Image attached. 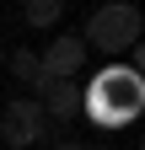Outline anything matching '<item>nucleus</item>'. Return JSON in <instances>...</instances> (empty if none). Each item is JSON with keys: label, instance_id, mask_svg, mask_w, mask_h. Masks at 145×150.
<instances>
[{"label": "nucleus", "instance_id": "nucleus-1", "mask_svg": "<svg viewBox=\"0 0 145 150\" xmlns=\"http://www.w3.org/2000/svg\"><path fill=\"white\" fill-rule=\"evenodd\" d=\"M145 112V81L129 64H107L97 70V81L81 91V118H92L97 129H124Z\"/></svg>", "mask_w": 145, "mask_h": 150}, {"label": "nucleus", "instance_id": "nucleus-2", "mask_svg": "<svg viewBox=\"0 0 145 150\" xmlns=\"http://www.w3.org/2000/svg\"><path fill=\"white\" fill-rule=\"evenodd\" d=\"M86 48H102V54H129L140 48V6L129 0H107L86 16V32H81Z\"/></svg>", "mask_w": 145, "mask_h": 150}, {"label": "nucleus", "instance_id": "nucleus-3", "mask_svg": "<svg viewBox=\"0 0 145 150\" xmlns=\"http://www.w3.org/2000/svg\"><path fill=\"white\" fill-rule=\"evenodd\" d=\"M0 139L11 150H27V145L48 139V118H43L38 97H11L6 102V112H0Z\"/></svg>", "mask_w": 145, "mask_h": 150}, {"label": "nucleus", "instance_id": "nucleus-4", "mask_svg": "<svg viewBox=\"0 0 145 150\" xmlns=\"http://www.w3.org/2000/svg\"><path fill=\"white\" fill-rule=\"evenodd\" d=\"M86 54H92V48L81 43V32H59V38H54V43L38 54V64H43L48 81H75L81 64H86Z\"/></svg>", "mask_w": 145, "mask_h": 150}, {"label": "nucleus", "instance_id": "nucleus-5", "mask_svg": "<svg viewBox=\"0 0 145 150\" xmlns=\"http://www.w3.org/2000/svg\"><path fill=\"white\" fill-rule=\"evenodd\" d=\"M38 107H43V118H48V134L81 123V86H75V81H48V86L38 91Z\"/></svg>", "mask_w": 145, "mask_h": 150}, {"label": "nucleus", "instance_id": "nucleus-6", "mask_svg": "<svg viewBox=\"0 0 145 150\" xmlns=\"http://www.w3.org/2000/svg\"><path fill=\"white\" fill-rule=\"evenodd\" d=\"M11 75L32 86V97L48 86V75H43V64H38V54H27V48H16V54H11Z\"/></svg>", "mask_w": 145, "mask_h": 150}, {"label": "nucleus", "instance_id": "nucleus-7", "mask_svg": "<svg viewBox=\"0 0 145 150\" xmlns=\"http://www.w3.org/2000/svg\"><path fill=\"white\" fill-rule=\"evenodd\" d=\"M59 0H32V6H27V27H54V22H59Z\"/></svg>", "mask_w": 145, "mask_h": 150}, {"label": "nucleus", "instance_id": "nucleus-8", "mask_svg": "<svg viewBox=\"0 0 145 150\" xmlns=\"http://www.w3.org/2000/svg\"><path fill=\"white\" fill-rule=\"evenodd\" d=\"M54 150H92V145H81V139H59Z\"/></svg>", "mask_w": 145, "mask_h": 150}]
</instances>
